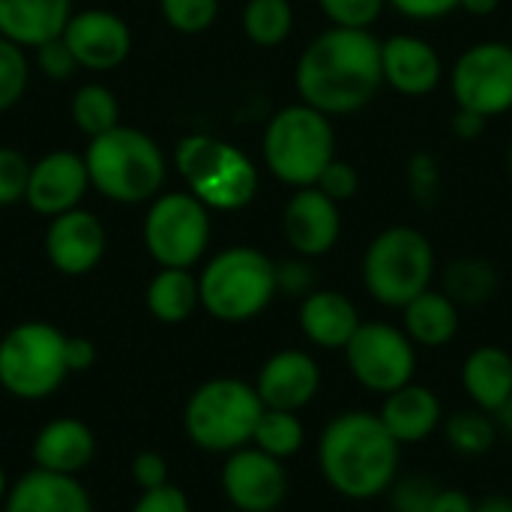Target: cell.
<instances>
[{"label": "cell", "instance_id": "1", "mask_svg": "<svg viewBox=\"0 0 512 512\" xmlns=\"http://www.w3.org/2000/svg\"><path fill=\"white\" fill-rule=\"evenodd\" d=\"M294 84L300 102L327 117L357 114L384 84L381 39L372 30L330 24L300 51Z\"/></svg>", "mask_w": 512, "mask_h": 512}, {"label": "cell", "instance_id": "2", "mask_svg": "<svg viewBox=\"0 0 512 512\" xmlns=\"http://www.w3.org/2000/svg\"><path fill=\"white\" fill-rule=\"evenodd\" d=\"M315 465L327 489L345 501L387 498L402 471V444L387 432L378 411H339L315 444Z\"/></svg>", "mask_w": 512, "mask_h": 512}, {"label": "cell", "instance_id": "3", "mask_svg": "<svg viewBox=\"0 0 512 512\" xmlns=\"http://www.w3.org/2000/svg\"><path fill=\"white\" fill-rule=\"evenodd\" d=\"M90 186L117 204L153 201L165 186V153L162 147L135 126H114L105 135L90 138L84 153Z\"/></svg>", "mask_w": 512, "mask_h": 512}, {"label": "cell", "instance_id": "4", "mask_svg": "<svg viewBox=\"0 0 512 512\" xmlns=\"http://www.w3.org/2000/svg\"><path fill=\"white\" fill-rule=\"evenodd\" d=\"M438 255L432 240L414 225H390L378 231L360 261L366 294L384 309H405L414 297L432 288Z\"/></svg>", "mask_w": 512, "mask_h": 512}, {"label": "cell", "instance_id": "5", "mask_svg": "<svg viewBox=\"0 0 512 512\" xmlns=\"http://www.w3.org/2000/svg\"><path fill=\"white\" fill-rule=\"evenodd\" d=\"M201 309L222 324H246L279 297L276 261L255 246H228L216 252L201 276Z\"/></svg>", "mask_w": 512, "mask_h": 512}, {"label": "cell", "instance_id": "6", "mask_svg": "<svg viewBox=\"0 0 512 512\" xmlns=\"http://www.w3.org/2000/svg\"><path fill=\"white\" fill-rule=\"evenodd\" d=\"M261 153L267 171L279 183L291 189L315 186L324 168L336 159L333 117L306 102L285 105L267 120Z\"/></svg>", "mask_w": 512, "mask_h": 512}, {"label": "cell", "instance_id": "7", "mask_svg": "<svg viewBox=\"0 0 512 512\" xmlns=\"http://www.w3.org/2000/svg\"><path fill=\"white\" fill-rule=\"evenodd\" d=\"M261 414L264 402L255 384L222 375L198 384L189 393L183 408V429L201 453L228 456L252 444Z\"/></svg>", "mask_w": 512, "mask_h": 512}, {"label": "cell", "instance_id": "8", "mask_svg": "<svg viewBox=\"0 0 512 512\" xmlns=\"http://www.w3.org/2000/svg\"><path fill=\"white\" fill-rule=\"evenodd\" d=\"M174 165L186 180L189 192L216 213H234L255 201L258 168L237 147L207 132L180 138L174 150Z\"/></svg>", "mask_w": 512, "mask_h": 512}, {"label": "cell", "instance_id": "9", "mask_svg": "<svg viewBox=\"0 0 512 512\" xmlns=\"http://www.w3.org/2000/svg\"><path fill=\"white\" fill-rule=\"evenodd\" d=\"M66 339L54 324L24 321L0 339V387L21 402H42L69 375Z\"/></svg>", "mask_w": 512, "mask_h": 512}, {"label": "cell", "instance_id": "10", "mask_svg": "<svg viewBox=\"0 0 512 512\" xmlns=\"http://www.w3.org/2000/svg\"><path fill=\"white\" fill-rule=\"evenodd\" d=\"M210 210L192 192H159L144 216V246L159 267L192 270L210 246Z\"/></svg>", "mask_w": 512, "mask_h": 512}, {"label": "cell", "instance_id": "11", "mask_svg": "<svg viewBox=\"0 0 512 512\" xmlns=\"http://www.w3.org/2000/svg\"><path fill=\"white\" fill-rule=\"evenodd\" d=\"M417 351L420 348L408 339L402 324L363 321L342 354L357 387L384 399L414 381L420 366Z\"/></svg>", "mask_w": 512, "mask_h": 512}, {"label": "cell", "instance_id": "12", "mask_svg": "<svg viewBox=\"0 0 512 512\" xmlns=\"http://www.w3.org/2000/svg\"><path fill=\"white\" fill-rule=\"evenodd\" d=\"M450 93L456 108L477 111L489 120L512 111L510 42L483 39L468 45L450 69Z\"/></svg>", "mask_w": 512, "mask_h": 512}, {"label": "cell", "instance_id": "13", "mask_svg": "<svg viewBox=\"0 0 512 512\" xmlns=\"http://www.w3.org/2000/svg\"><path fill=\"white\" fill-rule=\"evenodd\" d=\"M219 489L234 512H276L288 498L291 480L282 459L249 444L225 456Z\"/></svg>", "mask_w": 512, "mask_h": 512}, {"label": "cell", "instance_id": "14", "mask_svg": "<svg viewBox=\"0 0 512 512\" xmlns=\"http://www.w3.org/2000/svg\"><path fill=\"white\" fill-rule=\"evenodd\" d=\"M321 387H324V372L315 354L303 348L273 351L255 375V390L264 408H276V411L300 414L318 399Z\"/></svg>", "mask_w": 512, "mask_h": 512}, {"label": "cell", "instance_id": "15", "mask_svg": "<svg viewBox=\"0 0 512 512\" xmlns=\"http://www.w3.org/2000/svg\"><path fill=\"white\" fill-rule=\"evenodd\" d=\"M282 231L294 255L309 261L324 258L342 237V210L318 186L294 189L282 213Z\"/></svg>", "mask_w": 512, "mask_h": 512}, {"label": "cell", "instance_id": "16", "mask_svg": "<svg viewBox=\"0 0 512 512\" xmlns=\"http://www.w3.org/2000/svg\"><path fill=\"white\" fill-rule=\"evenodd\" d=\"M63 42L69 45L78 69L108 72L117 69L132 51V30L129 24L108 9H84L72 12Z\"/></svg>", "mask_w": 512, "mask_h": 512}, {"label": "cell", "instance_id": "17", "mask_svg": "<svg viewBox=\"0 0 512 512\" xmlns=\"http://www.w3.org/2000/svg\"><path fill=\"white\" fill-rule=\"evenodd\" d=\"M87 189H90V174L84 156L69 150H54L30 165L24 201L33 213L54 219L60 213L75 210L87 195Z\"/></svg>", "mask_w": 512, "mask_h": 512}, {"label": "cell", "instance_id": "18", "mask_svg": "<svg viewBox=\"0 0 512 512\" xmlns=\"http://www.w3.org/2000/svg\"><path fill=\"white\" fill-rule=\"evenodd\" d=\"M381 72L384 84L399 96L423 99L438 90L444 60L429 39L417 33H393L390 39H381Z\"/></svg>", "mask_w": 512, "mask_h": 512}, {"label": "cell", "instance_id": "19", "mask_svg": "<svg viewBox=\"0 0 512 512\" xmlns=\"http://www.w3.org/2000/svg\"><path fill=\"white\" fill-rule=\"evenodd\" d=\"M45 255L63 276H84L99 267L105 255V228L87 210H69L48 222Z\"/></svg>", "mask_w": 512, "mask_h": 512}, {"label": "cell", "instance_id": "20", "mask_svg": "<svg viewBox=\"0 0 512 512\" xmlns=\"http://www.w3.org/2000/svg\"><path fill=\"white\" fill-rule=\"evenodd\" d=\"M297 324L303 339L321 351H345L363 324L357 303L336 288H315L300 300Z\"/></svg>", "mask_w": 512, "mask_h": 512}, {"label": "cell", "instance_id": "21", "mask_svg": "<svg viewBox=\"0 0 512 512\" xmlns=\"http://www.w3.org/2000/svg\"><path fill=\"white\" fill-rule=\"evenodd\" d=\"M378 417L402 447H414L441 432L447 414L441 396L429 384L411 381L381 399Z\"/></svg>", "mask_w": 512, "mask_h": 512}, {"label": "cell", "instance_id": "22", "mask_svg": "<svg viewBox=\"0 0 512 512\" xmlns=\"http://www.w3.org/2000/svg\"><path fill=\"white\" fill-rule=\"evenodd\" d=\"M3 512H93V501L78 477L33 468L9 486Z\"/></svg>", "mask_w": 512, "mask_h": 512}, {"label": "cell", "instance_id": "23", "mask_svg": "<svg viewBox=\"0 0 512 512\" xmlns=\"http://www.w3.org/2000/svg\"><path fill=\"white\" fill-rule=\"evenodd\" d=\"M96 456V435L78 417H57L33 438V465L54 474L78 477Z\"/></svg>", "mask_w": 512, "mask_h": 512}, {"label": "cell", "instance_id": "24", "mask_svg": "<svg viewBox=\"0 0 512 512\" xmlns=\"http://www.w3.org/2000/svg\"><path fill=\"white\" fill-rule=\"evenodd\" d=\"M72 0H0V36L21 48H39L63 36Z\"/></svg>", "mask_w": 512, "mask_h": 512}, {"label": "cell", "instance_id": "25", "mask_svg": "<svg viewBox=\"0 0 512 512\" xmlns=\"http://www.w3.org/2000/svg\"><path fill=\"white\" fill-rule=\"evenodd\" d=\"M459 384L474 408L498 414L512 396V354L501 345L474 348L462 360Z\"/></svg>", "mask_w": 512, "mask_h": 512}, {"label": "cell", "instance_id": "26", "mask_svg": "<svg viewBox=\"0 0 512 512\" xmlns=\"http://www.w3.org/2000/svg\"><path fill=\"white\" fill-rule=\"evenodd\" d=\"M462 327V309L441 291L429 288L402 309V330L417 348H447Z\"/></svg>", "mask_w": 512, "mask_h": 512}, {"label": "cell", "instance_id": "27", "mask_svg": "<svg viewBox=\"0 0 512 512\" xmlns=\"http://www.w3.org/2000/svg\"><path fill=\"white\" fill-rule=\"evenodd\" d=\"M147 309L162 324H183L201 309L198 276L183 267H159L147 285Z\"/></svg>", "mask_w": 512, "mask_h": 512}, {"label": "cell", "instance_id": "28", "mask_svg": "<svg viewBox=\"0 0 512 512\" xmlns=\"http://www.w3.org/2000/svg\"><path fill=\"white\" fill-rule=\"evenodd\" d=\"M498 270L477 255L453 258L441 270V291L459 306V309H480L495 300L498 294Z\"/></svg>", "mask_w": 512, "mask_h": 512}, {"label": "cell", "instance_id": "29", "mask_svg": "<svg viewBox=\"0 0 512 512\" xmlns=\"http://www.w3.org/2000/svg\"><path fill=\"white\" fill-rule=\"evenodd\" d=\"M441 432H444L447 447L456 456H462V459H480V456L492 453L498 438H501L495 414L480 411L474 405L471 408H459L450 417H444Z\"/></svg>", "mask_w": 512, "mask_h": 512}, {"label": "cell", "instance_id": "30", "mask_svg": "<svg viewBox=\"0 0 512 512\" xmlns=\"http://www.w3.org/2000/svg\"><path fill=\"white\" fill-rule=\"evenodd\" d=\"M306 441H309V432H306V423L300 420V414L276 411V408H264L258 426H255V435H252V447H258L282 462L303 453Z\"/></svg>", "mask_w": 512, "mask_h": 512}, {"label": "cell", "instance_id": "31", "mask_svg": "<svg viewBox=\"0 0 512 512\" xmlns=\"http://www.w3.org/2000/svg\"><path fill=\"white\" fill-rule=\"evenodd\" d=\"M294 30L291 0H246L243 6V33L261 48L282 45Z\"/></svg>", "mask_w": 512, "mask_h": 512}, {"label": "cell", "instance_id": "32", "mask_svg": "<svg viewBox=\"0 0 512 512\" xmlns=\"http://www.w3.org/2000/svg\"><path fill=\"white\" fill-rule=\"evenodd\" d=\"M72 120L75 126L87 135V138H96V135H105L111 132L114 126H120V105H117V96L105 87V84H84L75 90L72 96Z\"/></svg>", "mask_w": 512, "mask_h": 512}, {"label": "cell", "instance_id": "33", "mask_svg": "<svg viewBox=\"0 0 512 512\" xmlns=\"http://www.w3.org/2000/svg\"><path fill=\"white\" fill-rule=\"evenodd\" d=\"M30 81V63L21 45L0 36V111L21 102Z\"/></svg>", "mask_w": 512, "mask_h": 512}, {"label": "cell", "instance_id": "34", "mask_svg": "<svg viewBox=\"0 0 512 512\" xmlns=\"http://www.w3.org/2000/svg\"><path fill=\"white\" fill-rule=\"evenodd\" d=\"M165 21L177 33H204L219 18V0H159Z\"/></svg>", "mask_w": 512, "mask_h": 512}, {"label": "cell", "instance_id": "35", "mask_svg": "<svg viewBox=\"0 0 512 512\" xmlns=\"http://www.w3.org/2000/svg\"><path fill=\"white\" fill-rule=\"evenodd\" d=\"M405 180H408V192H411L414 204H420V207L438 204L444 180H441V165L432 153H426V150L411 153L408 168H405Z\"/></svg>", "mask_w": 512, "mask_h": 512}, {"label": "cell", "instance_id": "36", "mask_svg": "<svg viewBox=\"0 0 512 512\" xmlns=\"http://www.w3.org/2000/svg\"><path fill=\"white\" fill-rule=\"evenodd\" d=\"M438 492L441 486L426 474H411V477L399 474V480L387 492V501L393 512H432Z\"/></svg>", "mask_w": 512, "mask_h": 512}, {"label": "cell", "instance_id": "37", "mask_svg": "<svg viewBox=\"0 0 512 512\" xmlns=\"http://www.w3.org/2000/svg\"><path fill=\"white\" fill-rule=\"evenodd\" d=\"M384 6L387 0H318V9L333 27H357V30H369L381 18Z\"/></svg>", "mask_w": 512, "mask_h": 512}, {"label": "cell", "instance_id": "38", "mask_svg": "<svg viewBox=\"0 0 512 512\" xmlns=\"http://www.w3.org/2000/svg\"><path fill=\"white\" fill-rule=\"evenodd\" d=\"M27 177L30 162L12 147H0V207H9L27 195Z\"/></svg>", "mask_w": 512, "mask_h": 512}, {"label": "cell", "instance_id": "39", "mask_svg": "<svg viewBox=\"0 0 512 512\" xmlns=\"http://www.w3.org/2000/svg\"><path fill=\"white\" fill-rule=\"evenodd\" d=\"M276 285H279V294L303 300L306 294H312L318 288L312 261L309 258H300V255L279 261L276 264Z\"/></svg>", "mask_w": 512, "mask_h": 512}, {"label": "cell", "instance_id": "40", "mask_svg": "<svg viewBox=\"0 0 512 512\" xmlns=\"http://www.w3.org/2000/svg\"><path fill=\"white\" fill-rule=\"evenodd\" d=\"M315 186H318L327 198H333L336 204H345V201L357 198V192H360V171H357L351 162H345V159H333V162L324 168V174L318 177Z\"/></svg>", "mask_w": 512, "mask_h": 512}, {"label": "cell", "instance_id": "41", "mask_svg": "<svg viewBox=\"0 0 512 512\" xmlns=\"http://www.w3.org/2000/svg\"><path fill=\"white\" fill-rule=\"evenodd\" d=\"M129 512H192V504H189V498H186V492L180 486L165 483L159 489L141 492Z\"/></svg>", "mask_w": 512, "mask_h": 512}, {"label": "cell", "instance_id": "42", "mask_svg": "<svg viewBox=\"0 0 512 512\" xmlns=\"http://www.w3.org/2000/svg\"><path fill=\"white\" fill-rule=\"evenodd\" d=\"M36 63H39V69H42L48 78H54V81H63V78H69V75L78 69V63H75L69 45L63 42V36H57V39L39 45V48H36Z\"/></svg>", "mask_w": 512, "mask_h": 512}, {"label": "cell", "instance_id": "43", "mask_svg": "<svg viewBox=\"0 0 512 512\" xmlns=\"http://www.w3.org/2000/svg\"><path fill=\"white\" fill-rule=\"evenodd\" d=\"M132 483L141 489V492H150V489H159L168 483V462L165 456L153 453V450H144L132 459Z\"/></svg>", "mask_w": 512, "mask_h": 512}, {"label": "cell", "instance_id": "44", "mask_svg": "<svg viewBox=\"0 0 512 512\" xmlns=\"http://www.w3.org/2000/svg\"><path fill=\"white\" fill-rule=\"evenodd\" d=\"M387 6H393L399 15L411 21H438L456 12L462 0H387Z\"/></svg>", "mask_w": 512, "mask_h": 512}, {"label": "cell", "instance_id": "45", "mask_svg": "<svg viewBox=\"0 0 512 512\" xmlns=\"http://www.w3.org/2000/svg\"><path fill=\"white\" fill-rule=\"evenodd\" d=\"M93 363H96V345L90 339H84V336H69L66 339V366H69V375L87 372Z\"/></svg>", "mask_w": 512, "mask_h": 512}, {"label": "cell", "instance_id": "46", "mask_svg": "<svg viewBox=\"0 0 512 512\" xmlns=\"http://www.w3.org/2000/svg\"><path fill=\"white\" fill-rule=\"evenodd\" d=\"M486 126H489V117H483V114H477V111L456 108V114H453V132H456V138H462V141L480 138V135L486 132Z\"/></svg>", "mask_w": 512, "mask_h": 512}, {"label": "cell", "instance_id": "47", "mask_svg": "<svg viewBox=\"0 0 512 512\" xmlns=\"http://www.w3.org/2000/svg\"><path fill=\"white\" fill-rule=\"evenodd\" d=\"M474 507H477V501L465 489H453V486L444 489L441 486V492L432 504V512H474Z\"/></svg>", "mask_w": 512, "mask_h": 512}, {"label": "cell", "instance_id": "48", "mask_svg": "<svg viewBox=\"0 0 512 512\" xmlns=\"http://www.w3.org/2000/svg\"><path fill=\"white\" fill-rule=\"evenodd\" d=\"M474 512H512V498L510 495H489V498H480Z\"/></svg>", "mask_w": 512, "mask_h": 512}, {"label": "cell", "instance_id": "49", "mask_svg": "<svg viewBox=\"0 0 512 512\" xmlns=\"http://www.w3.org/2000/svg\"><path fill=\"white\" fill-rule=\"evenodd\" d=\"M498 6H501V0H462L459 9H465L468 15L486 18V15H492V12H498Z\"/></svg>", "mask_w": 512, "mask_h": 512}, {"label": "cell", "instance_id": "50", "mask_svg": "<svg viewBox=\"0 0 512 512\" xmlns=\"http://www.w3.org/2000/svg\"><path fill=\"white\" fill-rule=\"evenodd\" d=\"M495 420H498V429H501V435L504 438H510L512 441V396L501 405V411L495 414Z\"/></svg>", "mask_w": 512, "mask_h": 512}, {"label": "cell", "instance_id": "51", "mask_svg": "<svg viewBox=\"0 0 512 512\" xmlns=\"http://www.w3.org/2000/svg\"><path fill=\"white\" fill-rule=\"evenodd\" d=\"M6 492H9V480H6V471H3V465H0V504H3V498H6Z\"/></svg>", "mask_w": 512, "mask_h": 512}, {"label": "cell", "instance_id": "52", "mask_svg": "<svg viewBox=\"0 0 512 512\" xmlns=\"http://www.w3.org/2000/svg\"><path fill=\"white\" fill-rule=\"evenodd\" d=\"M507 168H510V177H512V141H510V150H507Z\"/></svg>", "mask_w": 512, "mask_h": 512}, {"label": "cell", "instance_id": "53", "mask_svg": "<svg viewBox=\"0 0 512 512\" xmlns=\"http://www.w3.org/2000/svg\"><path fill=\"white\" fill-rule=\"evenodd\" d=\"M231 512H234V510H231Z\"/></svg>", "mask_w": 512, "mask_h": 512}]
</instances>
